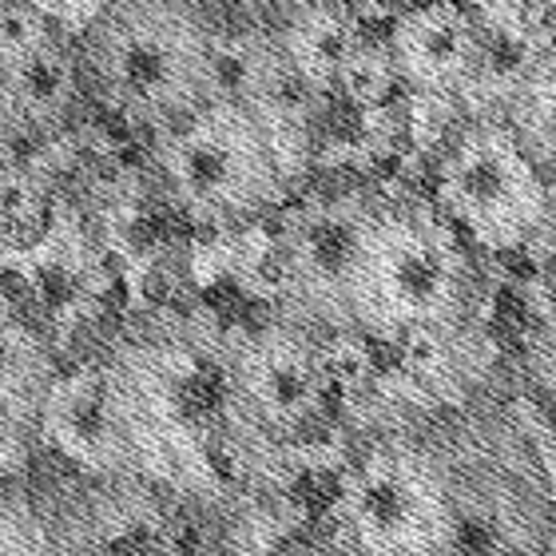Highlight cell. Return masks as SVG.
Wrapping results in <instances>:
<instances>
[{
	"mask_svg": "<svg viewBox=\"0 0 556 556\" xmlns=\"http://www.w3.org/2000/svg\"><path fill=\"white\" fill-rule=\"evenodd\" d=\"M481 302L477 251L433 199H370L342 282V334H450Z\"/></svg>",
	"mask_w": 556,
	"mask_h": 556,
	"instance_id": "obj_1",
	"label": "cell"
},
{
	"mask_svg": "<svg viewBox=\"0 0 556 556\" xmlns=\"http://www.w3.org/2000/svg\"><path fill=\"white\" fill-rule=\"evenodd\" d=\"M76 48L88 100L151 136L227 92V48L203 0H108Z\"/></svg>",
	"mask_w": 556,
	"mask_h": 556,
	"instance_id": "obj_2",
	"label": "cell"
},
{
	"mask_svg": "<svg viewBox=\"0 0 556 556\" xmlns=\"http://www.w3.org/2000/svg\"><path fill=\"white\" fill-rule=\"evenodd\" d=\"M163 203L203 231H239L287 203L278 143L258 108L223 92L151 139Z\"/></svg>",
	"mask_w": 556,
	"mask_h": 556,
	"instance_id": "obj_3",
	"label": "cell"
},
{
	"mask_svg": "<svg viewBox=\"0 0 556 556\" xmlns=\"http://www.w3.org/2000/svg\"><path fill=\"white\" fill-rule=\"evenodd\" d=\"M346 556H453L462 501L429 450L409 438H374L350 457L334 501Z\"/></svg>",
	"mask_w": 556,
	"mask_h": 556,
	"instance_id": "obj_4",
	"label": "cell"
},
{
	"mask_svg": "<svg viewBox=\"0 0 556 556\" xmlns=\"http://www.w3.org/2000/svg\"><path fill=\"white\" fill-rule=\"evenodd\" d=\"M553 191L493 112L453 131L433 172V203L473 251L509 255L548 231Z\"/></svg>",
	"mask_w": 556,
	"mask_h": 556,
	"instance_id": "obj_5",
	"label": "cell"
},
{
	"mask_svg": "<svg viewBox=\"0 0 556 556\" xmlns=\"http://www.w3.org/2000/svg\"><path fill=\"white\" fill-rule=\"evenodd\" d=\"M227 402L258 438L299 441L330 409L334 362L318 330L290 314L247 330L227 350Z\"/></svg>",
	"mask_w": 556,
	"mask_h": 556,
	"instance_id": "obj_6",
	"label": "cell"
},
{
	"mask_svg": "<svg viewBox=\"0 0 556 556\" xmlns=\"http://www.w3.org/2000/svg\"><path fill=\"white\" fill-rule=\"evenodd\" d=\"M386 52L397 88L429 100H457L481 88L489 72L485 16L465 0H421L394 12L386 28Z\"/></svg>",
	"mask_w": 556,
	"mask_h": 556,
	"instance_id": "obj_7",
	"label": "cell"
},
{
	"mask_svg": "<svg viewBox=\"0 0 556 556\" xmlns=\"http://www.w3.org/2000/svg\"><path fill=\"white\" fill-rule=\"evenodd\" d=\"M370 211L366 195L311 199L287 211L278 235V270L290 318L306 326H330L342 334V282L358 243L362 219Z\"/></svg>",
	"mask_w": 556,
	"mask_h": 556,
	"instance_id": "obj_8",
	"label": "cell"
},
{
	"mask_svg": "<svg viewBox=\"0 0 556 556\" xmlns=\"http://www.w3.org/2000/svg\"><path fill=\"white\" fill-rule=\"evenodd\" d=\"M88 84L80 48L64 28L12 60H0V136L48 143L76 124Z\"/></svg>",
	"mask_w": 556,
	"mask_h": 556,
	"instance_id": "obj_9",
	"label": "cell"
},
{
	"mask_svg": "<svg viewBox=\"0 0 556 556\" xmlns=\"http://www.w3.org/2000/svg\"><path fill=\"white\" fill-rule=\"evenodd\" d=\"M56 382L60 366L48 338L0 299V445H21L40 433Z\"/></svg>",
	"mask_w": 556,
	"mask_h": 556,
	"instance_id": "obj_10",
	"label": "cell"
},
{
	"mask_svg": "<svg viewBox=\"0 0 556 556\" xmlns=\"http://www.w3.org/2000/svg\"><path fill=\"white\" fill-rule=\"evenodd\" d=\"M370 36L362 33V21L338 0H311L290 12L278 28L275 45L299 88L323 96L338 92V80L358 48Z\"/></svg>",
	"mask_w": 556,
	"mask_h": 556,
	"instance_id": "obj_11",
	"label": "cell"
},
{
	"mask_svg": "<svg viewBox=\"0 0 556 556\" xmlns=\"http://www.w3.org/2000/svg\"><path fill=\"white\" fill-rule=\"evenodd\" d=\"M497 116L533 160V167L556 187V40L541 48V56L517 76Z\"/></svg>",
	"mask_w": 556,
	"mask_h": 556,
	"instance_id": "obj_12",
	"label": "cell"
},
{
	"mask_svg": "<svg viewBox=\"0 0 556 556\" xmlns=\"http://www.w3.org/2000/svg\"><path fill=\"white\" fill-rule=\"evenodd\" d=\"M40 433L56 441L60 450L84 465H104L116 453V426L108 417L104 390L96 378H60L52 397H48Z\"/></svg>",
	"mask_w": 556,
	"mask_h": 556,
	"instance_id": "obj_13",
	"label": "cell"
},
{
	"mask_svg": "<svg viewBox=\"0 0 556 556\" xmlns=\"http://www.w3.org/2000/svg\"><path fill=\"white\" fill-rule=\"evenodd\" d=\"M394 88H397V76H394V64H390V52H386V40H366L358 48V56L346 64L342 80H338V92L362 108L382 104Z\"/></svg>",
	"mask_w": 556,
	"mask_h": 556,
	"instance_id": "obj_14",
	"label": "cell"
},
{
	"mask_svg": "<svg viewBox=\"0 0 556 556\" xmlns=\"http://www.w3.org/2000/svg\"><path fill=\"white\" fill-rule=\"evenodd\" d=\"M521 378L536 406L556 417V318H541V323L525 334Z\"/></svg>",
	"mask_w": 556,
	"mask_h": 556,
	"instance_id": "obj_15",
	"label": "cell"
},
{
	"mask_svg": "<svg viewBox=\"0 0 556 556\" xmlns=\"http://www.w3.org/2000/svg\"><path fill=\"white\" fill-rule=\"evenodd\" d=\"M60 33V24L33 0H0V60H12Z\"/></svg>",
	"mask_w": 556,
	"mask_h": 556,
	"instance_id": "obj_16",
	"label": "cell"
},
{
	"mask_svg": "<svg viewBox=\"0 0 556 556\" xmlns=\"http://www.w3.org/2000/svg\"><path fill=\"white\" fill-rule=\"evenodd\" d=\"M533 556H556V501L541 513V525H536V548Z\"/></svg>",
	"mask_w": 556,
	"mask_h": 556,
	"instance_id": "obj_17",
	"label": "cell"
},
{
	"mask_svg": "<svg viewBox=\"0 0 556 556\" xmlns=\"http://www.w3.org/2000/svg\"><path fill=\"white\" fill-rule=\"evenodd\" d=\"M473 556H529V553H517V548L497 545V548H485V553H473Z\"/></svg>",
	"mask_w": 556,
	"mask_h": 556,
	"instance_id": "obj_18",
	"label": "cell"
},
{
	"mask_svg": "<svg viewBox=\"0 0 556 556\" xmlns=\"http://www.w3.org/2000/svg\"><path fill=\"white\" fill-rule=\"evenodd\" d=\"M382 4H394V9L402 12V9H409V4H421V0H382Z\"/></svg>",
	"mask_w": 556,
	"mask_h": 556,
	"instance_id": "obj_19",
	"label": "cell"
},
{
	"mask_svg": "<svg viewBox=\"0 0 556 556\" xmlns=\"http://www.w3.org/2000/svg\"><path fill=\"white\" fill-rule=\"evenodd\" d=\"M112 556H136V553H112Z\"/></svg>",
	"mask_w": 556,
	"mask_h": 556,
	"instance_id": "obj_20",
	"label": "cell"
},
{
	"mask_svg": "<svg viewBox=\"0 0 556 556\" xmlns=\"http://www.w3.org/2000/svg\"><path fill=\"white\" fill-rule=\"evenodd\" d=\"M0 139H4V136H0ZM0 160H4V155H0Z\"/></svg>",
	"mask_w": 556,
	"mask_h": 556,
	"instance_id": "obj_21",
	"label": "cell"
},
{
	"mask_svg": "<svg viewBox=\"0 0 556 556\" xmlns=\"http://www.w3.org/2000/svg\"><path fill=\"white\" fill-rule=\"evenodd\" d=\"M0 556H4V553H0Z\"/></svg>",
	"mask_w": 556,
	"mask_h": 556,
	"instance_id": "obj_22",
	"label": "cell"
}]
</instances>
